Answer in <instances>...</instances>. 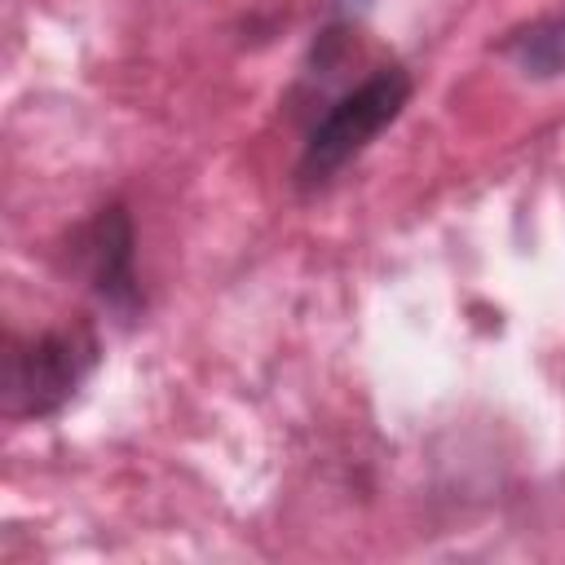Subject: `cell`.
Listing matches in <instances>:
<instances>
[{
    "instance_id": "obj_4",
    "label": "cell",
    "mask_w": 565,
    "mask_h": 565,
    "mask_svg": "<svg viewBox=\"0 0 565 565\" xmlns=\"http://www.w3.org/2000/svg\"><path fill=\"white\" fill-rule=\"evenodd\" d=\"M499 53L512 57V66L530 79H556L565 75V9L534 18L499 40Z\"/></svg>"
},
{
    "instance_id": "obj_2",
    "label": "cell",
    "mask_w": 565,
    "mask_h": 565,
    "mask_svg": "<svg viewBox=\"0 0 565 565\" xmlns=\"http://www.w3.org/2000/svg\"><path fill=\"white\" fill-rule=\"evenodd\" d=\"M102 362V340L88 322L49 327L40 335H9L4 349V415L49 419L57 415Z\"/></svg>"
},
{
    "instance_id": "obj_1",
    "label": "cell",
    "mask_w": 565,
    "mask_h": 565,
    "mask_svg": "<svg viewBox=\"0 0 565 565\" xmlns=\"http://www.w3.org/2000/svg\"><path fill=\"white\" fill-rule=\"evenodd\" d=\"M411 93H415L411 71L397 62H384L362 84L335 93L309 124V137L296 159V185L322 190L340 168H349L406 110Z\"/></svg>"
},
{
    "instance_id": "obj_3",
    "label": "cell",
    "mask_w": 565,
    "mask_h": 565,
    "mask_svg": "<svg viewBox=\"0 0 565 565\" xmlns=\"http://www.w3.org/2000/svg\"><path fill=\"white\" fill-rule=\"evenodd\" d=\"M71 269L84 278V287L124 322H132L146 305L137 282V230L124 203L97 207L66 243Z\"/></svg>"
}]
</instances>
